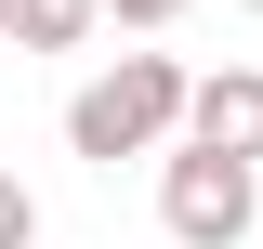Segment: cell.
I'll return each instance as SVG.
<instances>
[{
    "label": "cell",
    "instance_id": "obj_1",
    "mask_svg": "<svg viewBox=\"0 0 263 249\" xmlns=\"http://www.w3.org/2000/svg\"><path fill=\"white\" fill-rule=\"evenodd\" d=\"M184 105H197V79H184L171 53H119L92 92L66 105V144L92 157V171H119V157H158L171 131H184Z\"/></svg>",
    "mask_w": 263,
    "mask_h": 249
},
{
    "label": "cell",
    "instance_id": "obj_8",
    "mask_svg": "<svg viewBox=\"0 0 263 249\" xmlns=\"http://www.w3.org/2000/svg\"><path fill=\"white\" fill-rule=\"evenodd\" d=\"M237 13H263V0H237Z\"/></svg>",
    "mask_w": 263,
    "mask_h": 249
},
{
    "label": "cell",
    "instance_id": "obj_5",
    "mask_svg": "<svg viewBox=\"0 0 263 249\" xmlns=\"http://www.w3.org/2000/svg\"><path fill=\"white\" fill-rule=\"evenodd\" d=\"M0 249H40V197L13 184V171H0Z\"/></svg>",
    "mask_w": 263,
    "mask_h": 249
},
{
    "label": "cell",
    "instance_id": "obj_6",
    "mask_svg": "<svg viewBox=\"0 0 263 249\" xmlns=\"http://www.w3.org/2000/svg\"><path fill=\"white\" fill-rule=\"evenodd\" d=\"M105 13H119V27H171L184 0H105Z\"/></svg>",
    "mask_w": 263,
    "mask_h": 249
},
{
    "label": "cell",
    "instance_id": "obj_2",
    "mask_svg": "<svg viewBox=\"0 0 263 249\" xmlns=\"http://www.w3.org/2000/svg\"><path fill=\"white\" fill-rule=\"evenodd\" d=\"M158 223L184 249H237L263 223V171H250V157H211V144H171L158 157Z\"/></svg>",
    "mask_w": 263,
    "mask_h": 249
},
{
    "label": "cell",
    "instance_id": "obj_7",
    "mask_svg": "<svg viewBox=\"0 0 263 249\" xmlns=\"http://www.w3.org/2000/svg\"><path fill=\"white\" fill-rule=\"evenodd\" d=\"M0 53H13V0H0Z\"/></svg>",
    "mask_w": 263,
    "mask_h": 249
},
{
    "label": "cell",
    "instance_id": "obj_3",
    "mask_svg": "<svg viewBox=\"0 0 263 249\" xmlns=\"http://www.w3.org/2000/svg\"><path fill=\"white\" fill-rule=\"evenodd\" d=\"M184 144H211V157H250V171H263V66H224V79H197V105H184Z\"/></svg>",
    "mask_w": 263,
    "mask_h": 249
},
{
    "label": "cell",
    "instance_id": "obj_4",
    "mask_svg": "<svg viewBox=\"0 0 263 249\" xmlns=\"http://www.w3.org/2000/svg\"><path fill=\"white\" fill-rule=\"evenodd\" d=\"M92 13H105V0H13V53H66Z\"/></svg>",
    "mask_w": 263,
    "mask_h": 249
}]
</instances>
